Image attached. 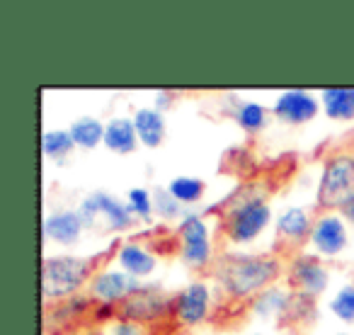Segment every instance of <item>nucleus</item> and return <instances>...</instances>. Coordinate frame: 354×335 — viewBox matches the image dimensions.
<instances>
[{"mask_svg":"<svg viewBox=\"0 0 354 335\" xmlns=\"http://www.w3.org/2000/svg\"><path fill=\"white\" fill-rule=\"evenodd\" d=\"M214 277L221 291L233 301H248L260 296L284 270L279 255H248L226 253L214 260Z\"/></svg>","mask_w":354,"mask_h":335,"instance_id":"obj_1","label":"nucleus"},{"mask_svg":"<svg viewBox=\"0 0 354 335\" xmlns=\"http://www.w3.org/2000/svg\"><path fill=\"white\" fill-rule=\"evenodd\" d=\"M272 219L267 190L260 183L238 188L218 207V226L228 243H250L265 231Z\"/></svg>","mask_w":354,"mask_h":335,"instance_id":"obj_2","label":"nucleus"},{"mask_svg":"<svg viewBox=\"0 0 354 335\" xmlns=\"http://www.w3.org/2000/svg\"><path fill=\"white\" fill-rule=\"evenodd\" d=\"M107 260V253L90 257H44V262H41V294H44V304H59V301L73 299L80 289H88L93 277L97 272H102Z\"/></svg>","mask_w":354,"mask_h":335,"instance_id":"obj_3","label":"nucleus"},{"mask_svg":"<svg viewBox=\"0 0 354 335\" xmlns=\"http://www.w3.org/2000/svg\"><path fill=\"white\" fill-rule=\"evenodd\" d=\"M354 197V153L339 148L325 156L313 212H339Z\"/></svg>","mask_w":354,"mask_h":335,"instance_id":"obj_4","label":"nucleus"},{"mask_svg":"<svg viewBox=\"0 0 354 335\" xmlns=\"http://www.w3.org/2000/svg\"><path fill=\"white\" fill-rule=\"evenodd\" d=\"M117 318L136 320L143 325H160L172 320V296L158 287H141L117 306Z\"/></svg>","mask_w":354,"mask_h":335,"instance_id":"obj_5","label":"nucleus"},{"mask_svg":"<svg viewBox=\"0 0 354 335\" xmlns=\"http://www.w3.org/2000/svg\"><path fill=\"white\" fill-rule=\"evenodd\" d=\"M78 214L83 219L85 228H95L100 219L109 224L112 231H127V228L133 226V214L129 209V204L119 202L117 197L107 192H93L80 202Z\"/></svg>","mask_w":354,"mask_h":335,"instance_id":"obj_6","label":"nucleus"},{"mask_svg":"<svg viewBox=\"0 0 354 335\" xmlns=\"http://www.w3.org/2000/svg\"><path fill=\"white\" fill-rule=\"evenodd\" d=\"M313 219L306 209L291 207L277 219V238H274V255L279 257H296L299 248L310 241L313 231Z\"/></svg>","mask_w":354,"mask_h":335,"instance_id":"obj_7","label":"nucleus"},{"mask_svg":"<svg viewBox=\"0 0 354 335\" xmlns=\"http://www.w3.org/2000/svg\"><path fill=\"white\" fill-rule=\"evenodd\" d=\"M138 277L129 275L124 270H102L93 277V282L88 284V299H93L95 304L102 306H114L117 309L122 301H127L133 291L141 289Z\"/></svg>","mask_w":354,"mask_h":335,"instance_id":"obj_8","label":"nucleus"},{"mask_svg":"<svg viewBox=\"0 0 354 335\" xmlns=\"http://www.w3.org/2000/svg\"><path fill=\"white\" fill-rule=\"evenodd\" d=\"M212 291L204 282H192L172 296V320L177 325H199L209 318Z\"/></svg>","mask_w":354,"mask_h":335,"instance_id":"obj_9","label":"nucleus"},{"mask_svg":"<svg viewBox=\"0 0 354 335\" xmlns=\"http://www.w3.org/2000/svg\"><path fill=\"white\" fill-rule=\"evenodd\" d=\"M291 284V291L296 294L318 299L328 287V270L325 265L313 255H296L289 262V275H286Z\"/></svg>","mask_w":354,"mask_h":335,"instance_id":"obj_10","label":"nucleus"},{"mask_svg":"<svg viewBox=\"0 0 354 335\" xmlns=\"http://www.w3.org/2000/svg\"><path fill=\"white\" fill-rule=\"evenodd\" d=\"M310 243L320 255H339L347 248V228L339 212H313Z\"/></svg>","mask_w":354,"mask_h":335,"instance_id":"obj_11","label":"nucleus"},{"mask_svg":"<svg viewBox=\"0 0 354 335\" xmlns=\"http://www.w3.org/2000/svg\"><path fill=\"white\" fill-rule=\"evenodd\" d=\"M272 114L284 124H306L318 114V100L306 90H286L277 98Z\"/></svg>","mask_w":354,"mask_h":335,"instance_id":"obj_12","label":"nucleus"},{"mask_svg":"<svg viewBox=\"0 0 354 335\" xmlns=\"http://www.w3.org/2000/svg\"><path fill=\"white\" fill-rule=\"evenodd\" d=\"M85 224L80 219L78 209H64V212H54L44 219V236L49 241L59 243V246H73L78 243L80 233H83Z\"/></svg>","mask_w":354,"mask_h":335,"instance_id":"obj_13","label":"nucleus"},{"mask_svg":"<svg viewBox=\"0 0 354 335\" xmlns=\"http://www.w3.org/2000/svg\"><path fill=\"white\" fill-rule=\"evenodd\" d=\"M117 260L124 272L138 277V280H141V277H148L153 270H156V255L136 241L122 243V246L117 248Z\"/></svg>","mask_w":354,"mask_h":335,"instance_id":"obj_14","label":"nucleus"},{"mask_svg":"<svg viewBox=\"0 0 354 335\" xmlns=\"http://www.w3.org/2000/svg\"><path fill=\"white\" fill-rule=\"evenodd\" d=\"M133 129L143 146L158 148L165 138V117L158 107H141L133 114Z\"/></svg>","mask_w":354,"mask_h":335,"instance_id":"obj_15","label":"nucleus"},{"mask_svg":"<svg viewBox=\"0 0 354 335\" xmlns=\"http://www.w3.org/2000/svg\"><path fill=\"white\" fill-rule=\"evenodd\" d=\"M138 134L133 129V119H124V117H114L104 124V146L114 153H133L138 146Z\"/></svg>","mask_w":354,"mask_h":335,"instance_id":"obj_16","label":"nucleus"},{"mask_svg":"<svg viewBox=\"0 0 354 335\" xmlns=\"http://www.w3.org/2000/svg\"><path fill=\"white\" fill-rule=\"evenodd\" d=\"M325 114L337 122L354 119V88H328L320 93Z\"/></svg>","mask_w":354,"mask_h":335,"instance_id":"obj_17","label":"nucleus"},{"mask_svg":"<svg viewBox=\"0 0 354 335\" xmlns=\"http://www.w3.org/2000/svg\"><path fill=\"white\" fill-rule=\"evenodd\" d=\"M289 301H291V294L281 289H265L260 296L250 301V309L255 316L260 318H274V320H281L284 323V316L289 311Z\"/></svg>","mask_w":354,"mask_h":335,"instance_id":"obj_18","label":"nucleus"},{"mask_svg":"<svg viewBox=\"0 0 354 335\" xmlns=\"http://www.w3.org/2000/svg\"><path fill=\"white\" fill-rule=\"evenodd\" d=\"M75 146L80 148H95L104 143V124L95 117H80L68 127Z\"/></svg>","mask_w":354,"mask_h":335,"instance_id":"obj_19","label":"nucleus"},{"mask_svg":"<svg viewBox=\"0 0 354 335\" xmlns=\"http://www.w3.org/2000/svg\"><path fill=\"white\" fill-rule=\"evenodd\" d=\"M199 243H212L209 226L199 214H185V219L177 226V248L180 246H199Z\"/></svg>","mask_w":354,"mask_h":335,"instance_id":"obj_20","label":"nucleus"},{"mask_svg":"<svg viewBox=\"0 0 354 335\" xmlns=\"http://www.w3.org/2000/svg\"><path fill=\"white\" fill-rule=\"evenodd\" d=\"M233 117H236L238 127L243 129L245 134H260L262 129H265L267 124V109L262 107L260 102H241L236 107V112H233Z\"/></svg>","mask_w":354,"mask_h":335,"instance_id":"obj_21","label":"nucleus"},{"mask_svg":"<svg viewBox=\"0 0 354 335\" xmlns=\"http://www.w3.org/2000/svg\"><path fill=\"white\" fill-rule=\"evenodd\" d=\"M167 192L177 199L180 204H192L199 202L207 192V185L199 178H187V175H180V178H172L167 185Z\"/></svg>","mask_w":354,"mask_h":335,"instance_id":"obj_22","label":"nucleus"},{"mask_svg":"<svg viewBox=\"0 0 354 335\" xmlns=\"http://www.w3.org/2000/svg\"><path fill=\"white\" fill-rule=\"evenodd\" d=\"M75 141L71 136V132H61V129H51V132H44L41 136V151H44L46 158L51 161H64L71 151H73Z\"/></svg>","mask_w":354,"mask_h":335,"instance_id":"obj_23","label":"nucleus"},{"mask_svg":"<svg viewBox=\"0 0 354 335\" xmlns=\"http://www.w3.org/2000/svg\"><path fill=\"white\" fill-rule=\"evenodd\" d=\"M330 309L344 323H354V284H347L333 296Z\"/></svg>","mask_w":354,"mask_h":335,"instance_id":"obj_24","label":"nucleus"},{"mask_svg":"<svg viewBox=\"0 0 354 335\" xmlns=\"http://www.w3.org/2000/svg\"><path fill=\"white\" fill-rule=\"evenodd\" d=\"M127 197H129L127 199L129 209H131V214L136 219H151V214L156 212V209H153V194L148 192V190L133 188V190H129Z\"/></svg>","mask_w":354,"mask_h":335,"instance_id":"obj_25","label":"nucleus"},{"mask_svg":"<svg viewBox=\"0 0 354 335\" xmlns=\"http://www.w3.org/2000/svg\"><path fill=\"white\" fill-rule=\"evenodd\" d=\"M180 207H183V204L167 192V188H156V192H153V209H156L158 217H162V219L180 217V212H183Z\"/></svg>","mask_w":354,"mask_h":335,"instance_id":"obj_26","label":"nucleus"},{"mask_svg":"<svg viewBox=\"0 0 354 335\" xmlns=\"http://www.w3.org/2000/svg\"><path fill=\"white\" fill-rule=\"evenodd\" d=\"M109 335H151V325L127 318H114V323L109 325Z\"/></svg>","mask_w":354,"mask_h":335,"instance_id":"obj_27","label":"nucleus"},{"mask_svg":"<svg viewBox=\"0 0 354 335\" xmlns=\"http://www.w3.org/2000/svg\"><path fill=\"white\" fill-rule=\"evenodd\" d=\"M339 214H342L344 221H349V224H352V226H354V197L349 199V202L344 204L342 209H339Z\"/></svg>","mask_w":354,"mask_h":335,"instance_id":"obj_28","label":"nucleus"},{"mask_svg":"<svg viewBox=\"0 0 354 335\" xmlns=\"http://www.w3.org/2000/svg\"><path fill=\"white\" fill-rule=\"evenodd\" d=\"M279 335H294V333H279Z\"/></svg>","mask_w":354,"mask_h":335,"instance_id":"obj_29","label":"nucleus"},{"mask_svg":"<svg viewBox=\"0 0 354 335\" xmlns=\"http://www.w3.org/2000/svg\"><path fill=\"white\" fill-rule=\"evenodd\" d=\"M352 153H354V151H352Z\"/></svg>","mask_w":354,"mask_h":335,"instance_id":"obj_30","label":"nucleus"},{"mask_svg":"<svg viewBox=\"0 0 354 335\" xmlns=\"http://www.w3.org/2000/svg\"><path fill=\"white\" fill-rule=\"evenodd\" d=\"M342 335H344V333H342Z\"/></svg>","mask_w":354,"mask_h":335,"instance_id":"obj_31","label":"nucleus"}]
</instances>
